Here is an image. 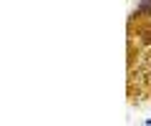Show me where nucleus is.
Returning a JSON list of instances; mask_svg holds the SVG:
<instances>
[{
	"label": "nucleus",
	"mask_w": 151,
	"mask_h": 126,
	"mask_svg": "<svg viewBox=\"0 0 151 126\" xmlns=\"http://www.w3.org/2000/svg\"><path fill=\"white\" fill-rule=\"evenodd\" d=\"M136 13H151V0H141L139 8H136Z\"/></svg>",
	"instance_id": "obj_1"
}]
</instances>
